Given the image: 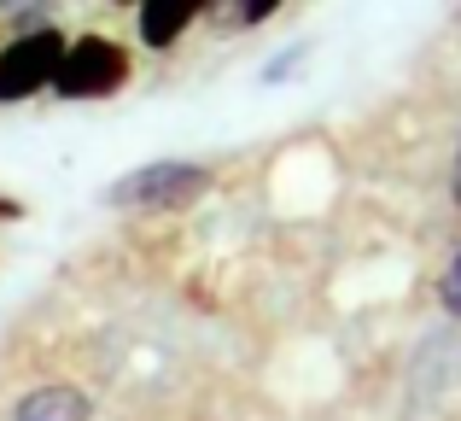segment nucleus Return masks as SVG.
<instances>
[{"label":"nucleus","instance_id":"obj_1","mask_svg":"<svg viewBox=\"0 0 461 421\" xmlns=\"http://www.w3.org/2000/svg\"><path fill=\"white\" fill-rule=\"evenodd\" d=\"M211 182H216V170L199 159H152L140 170H123L117 182H105L100 206H112V211H176V206H193Z\"/></svg>","mask_w":461,"mask_h":421},{"label":"nucleus","instance_id":"obj_2","mask_svg":"<svg viewBox=\"0 0 461 421\" xmlns=\"http://www.w3.org/2000/svg\"><path fill=\"white\" fill-rule=\"evenodd\" d=\"M129 77H135V53L117 35L88 30L77 41H65V59L53 70V94L59 100H112V94L129 88Z\"/></svg>","mask_w":461,"mask_h":421},{"label":"nucleus","instance_id":"obj_3","mask_svg":"<svg viewBox=\"0 0 461 421\" xmlns=\"http://www.w3.org/2000/svg\"><path fill=\"white\" fill-rule=\"evenodd\" d=\"M65 41L70 35L59 30V23H47V30H35V35H12V41L0 47V105H18V100H30V94L53 88Z\"/></svg>","mask_w":461,"mask_h":421},{"label":"nucleus","instance_id":"obj_4","mask_svg":"<svg viewBox=\"0 0 461 421\" xmlns=\"http://www.w3.org/2000/svg\"><path fill=\"white\" fill-rule=\"evenodd\" d=\"M199 18H204L199 0H147V6H135V35H140V47H152V53H169Z\"/></svg>","mask_w":461,"mask_h":421},{"label":"nucleus","instance_id":"obj_5","mask_svg":"<svg viewBox=\"0 0 461 421\" xmlns=\"http://www.w3.org/2000/svg\"><path fill=\"white\" fill-rule=\"evenodd\" d=\"M12 421H94V398L82 387L47 380V387H30L12 404Z\"/></svg>","mask_w":461,"mask_h":421},{"label":"nucleus","instance_id":"obj_6","mask_svg":"<svg viewBox=\"0 0 461 421\" xmlns=\"http://www.w3.org/2000/svg\"><path fill=\"white\" fill-rule=\"evenodd\" d=\"M438 305H444L450 322H461V246L450 252V263H444V275H438Z\"/></svg>","mask_w":461,"mask_h":421},{"label":"nucleus","instance_id":"obj_7","mask_svg":"<svg viewBox=\"0 0 461 421\" xmlns=\"http://www.w3.org/2000/svg\"><path fill=\"white\" fill-rule=\"evenodd\" d=\"M304 59H310V41H293L281 59H269L258 77H263V82H286V77H298V65H304Z\"/></svg>","mask_w":461,"mask_h":421},{"label":"nucleus","instance_id":"obj_8","mask_svg":"<svg viewBox=\"0 0 461 421\" xmlns=\"http://www.w3.org/2000/svg\"><path fill=\"white\" fill-rule=\"evenodd\" d=\"M275 12H281L275 0H258V6H246V12H240V23H263V18H275Z\"/></svg>","mask_w":461,"mask_h":421},{"label":"nucleus","instance_id":"obj_9","mask_svg":"<svg viewBox=\"0 0 461 421\" xmlns=\"http://www.w3.org/2000/svg\"><path fill=\"white\" fill-rule=\"evenodd\" d=\"M450 199L461 206V141H456V176H450Z\"/></svg>","mask_w":461,"mask_h":421},{"label":"nucleus","instance_id":"obj_10","mask_svg":"<svg viewBox=\"0 0 461 421\" xmlns=\"http://www.w3.org/2000/svg\"><path fill=\"white\" fill-rule=\"evenodd\" d=\"M12 216H18V206H12V199H0V223H12Z\"/></svg>","mask_w":461,"mask_h":421}]
</instances>
